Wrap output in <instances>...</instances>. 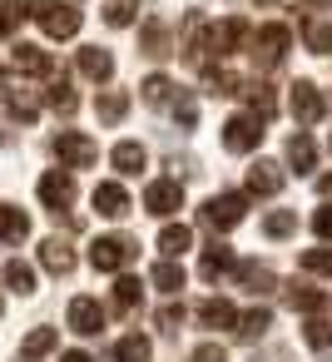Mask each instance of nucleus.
<instances>
[{
	"mask_svg": "<svg viewBox=\"0 0 332 362\" xmlns=\"http://www.w3.org/2000/svg\"><path fill=\"white\" fill-rule=\"evenodd\" d=\"M263 233H268V238H287V233H297V214H292V209H273V214L263 218Z\"/></svg>",
	"mask_w": 332,
	"mask_h": 362,
	"instance_id": "72a5a7b5",
	"label": "nucleus"
},
{
	"mask_svg": "<svg viewBox=\"0 0 332 362\" xmlns=\"http://www.w3.org/2000/svg\"><path fill=\"white\" fill-rule=\"evenodd\" d=\"M149 283H154L159 293H179V288H184V268H179L174 258H164V263H154V273H149Z\"/></svg>",
	"mask_w": 332,
	"mask_h": 362,
	"instance_id": "473e14b6",
	"label": "nucleus"
},
{
	"mask_svg": "<svg viewBox=\"0 0 332 362\" xmlns=\"http://www.w3.org/2000/svg\"><path fill=\"white\" fill-rule=\"evenodd\" d=\"M243 214H248V199H243V194H213V199L198 209L203 228H213V233H228V228H238V223H243Z\"/></svg>",
	"mask_w": 332,
	"mask_h": 362,
	"instance_id": "20e7f679",
	"label": "nucleus"
},
{
	"mask_svg": "<svg viewBox=\"0 0 332 362\" xmlns=\"http://www.w3.org/2000/svg\"><path fill=\"white\" fill-rule=\"evenodd\" d=\"M134 16H139V0H109V6H105V21H109L114 30L134 25Z\"/></svg>",
	"mask_w": 332,
	"mask_h": 362,
	"instance_id": "4c0bfd02",
	"label": "nucleus"
},
{
	"mask_svg": "<svg viewBox=\"0 0 332 362\" xmlns=\"http://www.w3.org/2000/svg\"><path fill=\"white\" fill-rule=\"evenodd\" d=\"M60 362H95L90 352H80V347H70V352H60Z\"/></svg>",
	"mask_w": 332,
	"mask_h": 362,
	"instance_id": "09e8293b",
	"label": "nucleus"
},
{
	"mask_svg": "<svg viewBox=\"0 0 332 362\" xmlns=\"http://www.w3.org/2000/svg\"><path fill=\"white\" fill-rule=\"evenodd\" d=\"M174 119H179L184 129H194V119H198V105H194L189 95H179V100H174Z\"/></svg>",
	"mask_w": 332,
	"mask_h": 362,
	"instance_id": "49530a36",
	"label": "nucleus"
},
{
	"mask_svg": "<svg viewBox=\"0 0 332 362\" xmlns=\"http://www.w3.org/2000/svg\"><path fill=\"white\" fill-rule=\"evenodd\" d=\"M317 189H322V194H332V174H327V179H322V184H317Z\"/></svg>",
	"mask_w": 332,
	"mask_h": 362,
	"instance_id": "3c124183",
	"label": "nucleus"
},
{
	"mask_svg": "<svg viewBox=\"0 0 332 362\" xmlns=\"http://www.w3.org/2000/svg\"><path fill=\"white\" fill-rule=\"evenodd\" d=\"M6 90H11V75H6V70H0V95H6Z\"/></svg>",
	"mask_w": 332,
	"mask_h": 362,
	"instance_id": "8fccbe9b",
	"label": "nucleus"
},
{
	"mask_svg": "<svg viewBox=\"0 0 332 362\" xmlns=\"http://www.w3.org/2000/svg\"><path fill=\"white\" fill-rule=\"evenodd\" d=\"M263 144V124L253 119V115H233L228 124H223V149L228 154H248V149H258Z\"/></svg>",
	"mask_w": 332,
	"mask_h": 362,
	"instance_id": "423d86ee",
	"label": "nucleus"
},
{
	"mask_svg": "<svg viewBox=\"0 0 332 362\" xmlns=\"http://www.w3.org/2000/svg\"><path fill=\"white\" fill-rule=\"evenodd\" d=\"M302 337H307V347H312V352H327V347H332V322L312 317V322L302 327Z\"/></svg>",
	"mask_w": 332,
	"mask_h": 362,
	"instance_id": "ea45409f",
	"label": "nucleus"
},
{
	"mask_svg": "<svg viewBox=\"0 0 332 362\" xmlns=\"http://www.w3.org/2000/svg\"><path fill=\"white\" fill-rule=\"evenodd\" d=\"M268 327H273V308H248V313L238 317V327H233V332H238L243 342H253V337H263Z\"/></svg>",
	"mask_w": 332,
	"mask_h": 362,
	"instance_id": "2f4dec72",
	"label": "nucleus"
},
{
	"mask_svg": "<svg viewBox=\"0 0 332 362\" xmlns=\"http://www.w3.org/2000/svg\"><path fill=\"white\" fill-rule=\"evenodd\" d=\"M40 263H45L55 278H70V273H75V248H70L65 238H45V243H40Z\"/></svg>",
	"mask_w": 332,
	"mask_h": 362,
	"instance_id": "dca6fc26",
	"label": "nucleus"
},
{
	"mask_svg": "<svg viewBox=\"0 0 332 362\" xmlns=\"http://www.w3.org/2000/svg\"><path fill=\"white\" fill-rule=\"evenodd\" d=\"M11 60H16V70H20V75H45V80L55 75V55H50V50H40V45H25V40H20V45L11 50Z\"/></svg>",
	"mask_w": 332,
	"mask_h": 362,
	"instance_id": "ddd939ff",
	"label": "nucleus"
},
{
	"mask_svg": "<svg viewBox=\"0 0 332 362\" xmlns=\"http://www.w3.org/2000/svg\"><path fill=\"white\" fill-rule=\"evenodd\" d=\"M198 322L203 327H238V313L228 298H208V303H198Z\"/></svg>",
	"mask_w": 332,
	"mask_h": 362,
	"instance_id": "a878e982",
	"label": "nucleus"
},
{
	"mask_svg": "<svg viewBox=\"0 0 332 362\" xmlns=\"http://www.w3.org/2000/svg\"><path fill=\"white\" fill-rule=\"evenodd\" d=\"M203 90L218 95V100H228V95H243V80H238L228 65H208V70H203Z\"/></svg>",
	"mask_w": 332,
	"mask_h": 362,
	"instance_id": "6ab92c4d",
	"label": "nucleus"
},
{
	"mask_svg": "<svg viewBox=\"0 0 332 362\" xmlns=\"http://www.w3.org/2000/svg\"><path fill=\"white\" fill-rule=\"evenodd\" d=\"M302 268H307V273L332 278V248H307V253H302Z\"/></svg>",
	"mask_w": 332,
	"mask_h": 362,
	"instance_id": "79ce46f5",
	"label": "nucleus"
},
{
	"mask_svg": "<svg viewBox=\"0 0 332 362\" xmlns=\"http://www.w3.org/2000/svg\"><path fill=\"white\" fill-rule=\"evenodd\" d=\"M312 228H317V238H332V204L312 214Z\"/></svg>",
	"mask_w": 332,
	"mask_h": 362,
	"instance_id": "de8ad7c7",
	"label": "nucleus"
},
{
	"mask_svg": "<svg viewBox=\"0 0 332 362\" xmlns=\"http://www.w3.org/2000/svg\"><path fill=\"white\" fill-rule=\"evenodd\" d=\"M302 35H307V45H312L317 55L332 50V25H327V21H302Z\"/></svg>",
	"mask_w": 332,
	"mask_h": 362,
	"instance_id": "58836bf2",
	"label": "nucleus"
},
{
	"mask_svg": "<svg viewBox=\"0 0 332 362\" xmlns=\"http://www.w3.org/2000/svg\"><path fill=\"white\" fill-rule=\"evenodd\" d=\"M20 238H30V218L16 204H0V243H20Z\"/></svg>",
	"mask_w": 332,
	"mask_h": 362,
	"instance_id": "aec40b11",
	"label": "nucleus"
},
{
	"mask_svg": "<svg viewBox=\"0 0 332 362\" xmlns=\"http://www.w3.org/2000/svg\"><path fill=\"white\" fill-rule=\"evenodd\" d=\"M20 21H25V6H16V0H0V35H16Z\"/></svg>",
	"mask_w": 332,
	"mask_h": 362,
	"instance_id": "37998d69",
	"label": "nucleus"
},
{
	"mask_svg": "<svg viewBox=\"0 0 332 362\" xmlns=\"http://www.w3.org/2000/svg\"><path fill=\"white\" fill-rule=\"evenodd\" d=\"M287 110H292V119H297V124H317L327 105H322V95H317V85H312V80H297V85H292V95H287Z\"/></svg>",
	"mask_w": 332,
	"mask_h": 362,
	"instance_id": "1a4fd4ad",
	"label": "nucleus"
},
{
	"mask_svg": "<svg viewBox=\"0 0 332 362\" xmlns=\"http://www.w3.org/2000/svg\"><path fill=\"white\" fill-rule=\"evenodd\" d=\"M134 258H139V243L124 238V233H105V238L90 243V263H95V273H124Z\"/></svg>",
	"mask_w": 332,
	"mask_h": 362,
	"instance_id": "f03ea898",
	"label": "nucleus"
},
{
	"mask_svg": "<svg viewBox=\"0 0 332 362\" xmlns=\"http://www.w3.org/2000/svg\"><path fill=\"white\" fill-rule=\"evenodd\" d=\"M258 6H273V0H258Z\"/></svg>",
	"mask_w": 332,
	"mask_h": 362,
	"instance_id": "603ef678",
	"label": "nucleus"
},
{
	"mask_svg": "<svg viewBox=\"0 0 332 362\" xmlns=\"http://www.w3.org/2000/svg\"><path fill=\"white\" fill-rule=\"evenodd\" d=\"M287 164H292L297 174H307V169L317 164V144H312V139H307L302 129H297V134L287 139Z\"/></svg>",
	"mask_w": 332,
	"mask_h": 362,
	"instance_id": "7c9ffc66",
	"label": "nucleus"
},
{
	"mask_svg": "<svg viewBox=\"0 0 332 362\" xmlns=\"http://www.w3.org/2000/svg\"><path fill=\"white\" fill-rule=\"evenodd\" d=\"M189 248H194V228H189V223H164L159 253H164V258H179V253H189Z\"/></svg>",
	"mask_w": 332,
	"mask_h": 362,
	"instance_id": "5701e85b",
	"label": "nucleus"
},
{
	"mask_svg": "<svg viewBox=\"0 0 332 362\" xmlns=\"http://www.w3.org/2000/svg\"><path fill=\"white\" fill-rule=\"evenodd\" d=\"M50 149H55V159H60V169H90L95 159H100V144L90 139V134H80V129H60L55 139H50Z\"/></svg>",
	"mask_w": 332,
	"mask_h": 362,
	"instance_id": "7ed1b4c3",
	"label": "nucleus"
},
{
	"mask_svg": "<svg viewBox=\"0 0 332 362\" xmlns=\"http://www.w3.org/2000/svg\"><path fill=\"white\" fill-rule=\"evenodd\" d=\"M139 293H144V288H139V278H129V273H124V278L114 283V313H134V308H139Z\"/></svg>",
	"mask_w": 332,
	"mask_h": 362,
	"instance_id": "f704fd0d",
	"label": "nucleus"
},
{
	"mask_svg": "<svg viewBox=\"0 0 332 362\" xmlns=\"http://www.w3.org/2000/svg\"><path fill=\"white\" fill-rule=\"evenodd\" d=\"M90 204H95V214H100V218H124V214L134 209V204H129V194H124L119 184H95Z\"/></svg>",
	"mask_w": 332,
	"mask_h": 362,
	"instance_id": "4468645a",
	"label": "nucleus"
},
{
	"mask_svg": "<svg viewBox=\"0 0 332 362\" xmlns=\"http://www.w3.org/2000/svg\"><path fill=\"white\" fill-rule=\"evenodd\" d=\"M70 332H80V337H100V332H105V308H100V298H75V303H70Z\"/></svg>",
	"mask_w": 332,
	"mask_h": 362,
	"instance_id": "9d476101",
	"label": "nucleus"
},
{
	"mask_svg": "<svg viewBox=\"0 0 332 362\" xmlns=\"http://www.w3.org/2000/svg\"><path fill=\"white\" fill-rule=\"evenodd\" d=\"M139 50H144L149 60L174 55V45H169V25H164V21H144V30H139Z\"/></svg>",
	"mask_w": 332,
	"mask_h": 362,
	"instance_id": "a211bd4d",
	"label": "nucleus"
},
{
	"mask_svg": "<svg viewBox=\"0 0 332 362\" xmlns=\"http://www.w3.org/2000/svg\"><path fill=\"white\" fill-rule=\"evenodd\" d=\"M283 293H287V308H297V313H307V317L332 313V293H317L312 283H287Z\"/></svg>",
	"mask_w": 332,
	"mask_h": 362,
	"instance_id": "f8f14e48",
	"label": "nucleus"
},
{
	"mask_svg": "<svg viewBox=\"0 0 332 362\" xmlns=\"http://www.w3.org/2000/svg\"><path fill=\"white\" fill-rule=\"evenodd\" d=\"M144 209L159 214V218L179 214V209H184V184H179V179H154V184L144 189Z\"/></svg>",
	"mask_w": 332,
	"mask_h": 362,
	"instance_id": "6e6552de",
	"label": "nucleus"
},
{
	"mask_svg": "<svg viewBox=\"0 0 332 362\" xmlns=\"http://www.w3.org/2000/svg\"><path fill=\"white\" fill-rule=\"evenodd\" d=\"M55 342H60V332H55V327H35V332L20 342V362H40V357H50V352H55Z\"/></svg>",
	"mask_w": 332,
	"mask_h": 362,
	"instance_id": "bb28decb",
	"label": "nucleus"
},
{
	"mask_svg": "<svg viewBox=\"0 0 332 362\" xmlns=\"http://www.w3.org/2000/svg\"><path fill=\"white\" fill-rule=\"evenodd\" d=\"M243 95H248V115H253L258 124H268V119L278 115V100H273L268 85H243Z\"/></svg>",
	"mask_w": 332,
	"mask_h": 362,
	"instance_id": "cd10ccee",
	"label": "nucleus"
},
{
	"mask_svg": "<svg viewBox=\"0 0 332 362\" xmlns=\"http://www.w3.org/2000/svg\"><path fill=\"white\" fill-rule=\"evenodd\" d=\"M114 362H149V337H139V332L119 337V347H114Z\"/></svg>",
	"mask_w": 332,
	"mask_h": 362,
	"instance_id": "c9c22d12",
	"label": "nucleus"
},
{
	"mask_svg": "<svg viewBox=\"0 0 332 362\" xmlns=\"http://www.w3.org/2000/svg\"><path fill=\"white\" fill-rule=\"evenodd\" d=\"M95 115H100V124H119V119L129 115V95H124V90H105V95L95 100Z\"/></svg>",
	"mask_w": 332,
	"mask_h": 362,
	"instance_id": "c85d7f7f",
	"label": "nucleus"
},
{
	"mask_svg": "<svg viewBox=\"0 0 332 362\" xmlns=\"http://www.w3.org/2000/svg\"><path fill=\"white\" fill-rule=\"evenodd\" d=\"M45 105H50L55 115H75V110H80V100H75V90H70V80H65V70H60V75H50V90H45Z\"/></svg>",
	"mask_w": 332,
	"mask_h": 362,
	"instance_id": "412c9836",
	"label": "nucleus"
},
{
	"mask_svg": "<svg viewBox=\"0 0 332 362\" xmlns=\"http://www.w3.org/2000/svg\"><path fill=\"white\" fill-rule=\"evenodd\" d=\"M287 40H292V35H287V25H263V30L253 35V45H248V50H253V60H258L263 70H273V65L283 60Z\"/></svg>",
	"mask_w": 332,
	"mask_h": 362,
	"instance_id": "0eeeda50",
	"label": "nucleus"
},
{
	"mask_svg": "<svg viewBox=\"0 0 332 362\" xmlns=\"http://www.w3.org/2000/svg\"><path fill=\"white\" fill-rule=\"evenodd\" d=\"M11 95V115L20 119V124H35V115H40V105L30 100V95H16V90H6Z\"/></svg>",
	"mask_w": 332,
	"mask_h": 362,
	"instance_id": "a19ab883",
	"label": "nucleus"
},
{
	"mask_svg": "<svg viewBox=\"0 0 332 362\" xmlns=\"http://www.w3.org/2000/svg\"><path fill=\"white\" fill-rule=\"evenodd\" d=\"M139 90H144V105H169L174 100V80L169 75H149Z\"/></svg>",
	"mask_w": 332,
	"mask_h": 362,
	"instance_id": "e433bc0d",
	"label": "nucleus"
},
{
	"mask_svg": "<svg viewBox=\"0 0 332 362\" xmlns=\"http://www.w3.org/2000/svg\"><path fill=\"white\" fill-rule=\"evenodd\" d=\"M40 204L60 218V214L75 204V174H70V169H50V174L40 179Z\"/></svg>",
	"mask_w": 332,
	"mask_h": 362,
	"instance_id": "39448f33",
	"label": "nucleus"
},
{
	"mask_svg": "<svg viewBox=\"0 0 332 362\" xmlns=\"http://www.w3.org/2000/svg\"><path fill=\"white\" fill-rule=\"evenodd\" d=\"M109 164H114L119 174H139V169L149 164V154H144V144H139V139H124V144H114Z\"/></svg>",
	"mask_w": 332,
	"mask_h": 362,
	"instance_id": "4be33fe9",
	"label": "nucleus"
},
{
	"mask_svg": "<svg viewBox=\"0 0 332 362\" xmlns=\"http://www.w3.org/2000/svg\"><path fill=\"white\" fill-rule=\"evenodd\" d=\"M283 189V164H273V159H258L253 169H248V194H278Z\"/></svg>",
	"mask_w": 332,
	"mask_h": 362,
	"instance_id": "f3484780",
	"label": "nucleus"
},
{
	"mask_svg": "<svg viewBox=\"0 0 332 362\" xmlns=\"http://www.w3.org/2000/svg\"><path fill=\"white\" fill-rule=\"evenodd\" d=\"M327 149H332V134H327Z\"/></svg>",
	"mask_w": 332,
	"mask_h": 362,
	"instance_id": "864d4df0",
	"label": "nucleus"
},
{
	"mask_svg": "<svg viewBox=\"0 0 332 362\" xmlns=\"http://www.w3.org/2000/svg\"><path fill=\"white\" fill-rule=\"evenodd\" d=\"M233 268H238V283H243L248 293H273V288H278V278H273L268 263H233Z\"/></svg>",
	"mask_w": 332,
	"mask_h": 362,
	"instance_id": "393cba45",
	"label": "nucleus"
},
{
	"mask_svg": "<svg viewBox=\"0 0 332 362\" xmlns=\"http://www.w3.org/2000/svg\"><path fill=\"white\" fill-rule=\"evenodd\" d=\"M80 75H85V80H95V85L114 80V55H109V50H100V45H85V50H80Z\"/></svg>",
	"mask_w": 332,
	"mask_h": 362,
	"instance_id": "2eb2a0df",
	"label": "nucleus"
},
{
	"mask_svg": "<svg viewBox=\"0 0 332 362\" xmlns=\"http://www.w3.org/2000/svg\"><path fill=\"white\" fill-rule=\"evenodd\" d=\"M189 362H228V347H223V342H198Z\"/></svg>",
	"mask_w": 332,
	"mask_h": 362,
	"instance_id": "a18cd8bd",
	"label": "nucleus"
},
{
	"mask_svg": "<svg viewBox=\"0 0 332 362\" xmlns=\"http://www.w3.org/2000/svg\"><path fill=\"white\" fill-rule=\"evenodd\" d=\"M25 16H35L40 30H45L50 40H70V35H80V11L70 6V0H35Z\"/></svg>",
	"mask_w": 332,
	"mask_h": 362,
	"instance_id": "f257e3e1",
	"label": "nucleus"
},
{
	"mask_svg": "<svg viewBox=\"0 0 332 362\" xmlns=\"http://www.w3.org/2000/svg\"><path fill=\"white\" fill-rule=\"evenodd\" d=\"M154 322H159V327H164V332H179V327H184V303H164V308H159V317H154Z\"/></svg>",
	"mask_w": 332,
	"mask_h": 362,
	"instance_id": "c03bdc74",
	"label": "nucleus"
},
{
	"mask_svg": "<svg viewBox=\"0 0 332 362\" xmlns=\"http://www.w3.org/2000/svg\"><path fill=\"white\" fill-rule=\"evenodd\" d=\"M243 40H248V21H243V16H228L223 25L208 30V55H233Z\"/></svg>",
	"mask_w": 332,
	"mask_h": 362,
	"instance_id": "9b49d317",
	"label": "nucleus"
},
{
	"mask_svg": "<svg viewBox=\"0 0 332 362\" xmlns=\"http://www.w3.org/2000/svg\"><path fill=\"white\" fill-rule=\"evenodd\" d=\"M0 278H6V288H11V293H20V298H30V293H35V268H30V263H20V258H11Z\"/></svg>",
	"mask_w": 332,
	"mask_h": 362,
	"instance_id": "c756f323",
	"label": "nucleus"
},
{
	"mask_svg": "<svg viewBox=\"0 0 332 362\" xmlns=\"http://www.w3.org/2000/svg\"><path fill=\"white\" fill-rule=\"evenodd\" d=\"M228 268H233V248H228V243H208V248H203V258H198V273L213 283V278H223Z\"/></svg>",
	"mask_w": 332,
	"mask_h": 362,
	"instance_id": "b1692460",
	"label": "nucleus"
},
{
	"mask_svg": "<svg viewBox=\"0 0 332 362\" xmlns=\"http://www.w3.org/2000/svg\"><path fill=\"white\" fill-rule=\"evenodd\" d=\"M307 6H317V0H307Z\"/></svg>",
	"mask_w": 332,
	"mask_h": 362,
	"instance_id": "5fc2aeb1",
	"label": "nucleus"
}]
</instances>
